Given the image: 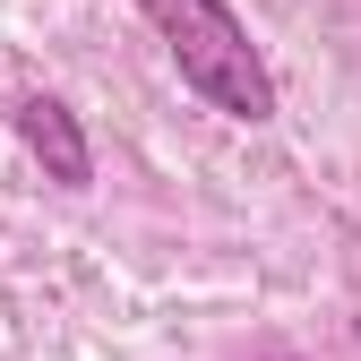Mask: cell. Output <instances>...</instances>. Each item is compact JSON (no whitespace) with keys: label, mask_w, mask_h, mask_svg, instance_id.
Here are the masks:
<instances>
[{"label":"cell","mask_w":361,"mask_h":361,"mask_svg":"<svg viewBox=\"0 0 361 361\" xmlns=\"http://www.w3.org/2000/svg\"><path fill=\"white\" fill-rule=\"evenodd\" d=\"M138 18L164 35V61L180 69V86H190L207 112L241 121V129L276 121V69H267V52L250 43L233 0H138Z\"/></svg>","instance_id":"obj_1"},{"label":"cell","mask_w":361,"mask_h":361,"mask_svg":"<svg viewBox=\"0 0 361 361\" xmlns=\"http://www.w3.org/2000/svg\"><path fill=\"white\" fill-rule=\"evenodd\" d=\"M9 129H18V147L35 155V172L52 180V190H95V138H86V121L61 104V95H18L9 104Z\"/></svg>","instance_id":"obj_2"}]
</instances>
